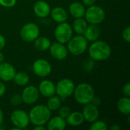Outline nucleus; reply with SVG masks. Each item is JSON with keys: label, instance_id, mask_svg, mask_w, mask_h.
Listing matches in <instances>:
<instances>
[{"label": "nucleus", "instance_id": "obj_27", "mask_svg": "<svg viewBox=\"0 0 130 130\" xmlns=\"http://www.w3.org/2000/svg\"><path fill=\"white\" fill-rule=\"evenodd\" d=\"M108 127L105 122L102 120H97L94 122L91 123V125L90 126L91 130H107Z\"/></svg>", "mask_w": 130, "mask_h": 130}, {"label": "nucleus", "instance_id": "obj_33", "mask_svg": "<svg viewBox=\"0 0 130 130\" xmlns=\"http://www.w3.org/2000/svg\"><path fill=\"white\" fill-rule=\"evenodd\" d=\"M5 45H6V39L2 34H0V51H2L5 48Z\"/></svg>", "mask_w": 130, "mask_h": 130}, {"label": "nucleus", "instance_id": "obj_37", "mask_svg": "<svg viewBox=\"0 0 130 130\" xmlns=\"http://www.w3.org/2000/svg\"><path fill=\"white\" fill-rule=\"evenodd\" d=\"M3 123H4V113L2 110L0 108V128L2 127Z\"/></svg>", "mask_w": 130, "mask_h": 130}, {"label": "nucleus", "instance_id": "obj_6", "mask_svg": "<svg viewBox=\"0 0 130 130\" xmlns=\"http://www.w3.org/2000/svg\"><path fill=\"white\" fill-rule=\"evenodd\" d=\"M75 85L74 82L68 78L60 79L56 85V94L59 96L62 101L73 94Z\"/></svg>", "mask_w": 130, "mask_h": 130}, {"label": "nucleus", "instance_id": "obj_10", "mask_svg": "<svg viewBox=\"0 0 130 130\" xmlns=\"http://www.w3.org/2000/svg\"><path fill=\"white\" fill-rule=\"evenodd\" d=\"M32 69L37 76L45 78L50 75L52 72V66L46 59H38L34 62L32 65Z\"/></svg>", "mask_w": 130, "mask_h": 130}, {"label": "nucleus", "instance_id": "obj_22", "mask_svg": "<svg viewBox=\"0 0 130 130\" xmlns=\"http://www.w3.org/2000/svg\"><path fill=\"white\" fill-rule=\"evenodd\" d=\"M117 108L118 111L125 116L130 115V98L129 97L123 96L117 102Z\"/></svg>", "mask_w": 130, "mask_h": 130}, {"label": "nucleus", "instance_id": "obj_14", "mask_svg": "<svg viewBox=\"0 0 130 130\" xmlns=\"http://www.w3.org/2000/svg\"><path fill=\"white\" fill-rule=\"evenodd\" d=\"M16 70L14 66L8 62H2L0 63V80L2 82H11L12 81Z\"/></svg>", "mask_w": 130, "mask_h": 130}, {"label": "nucleus", "instance_id": "obj_15", "mask_svg": "<svg viewBox=\"0 0 130 130\" xmlns=\"http://www.w3.org/2000/svg\"><path fill=\"white\" fill-rule=\"evenodd\" d=\"M33 10L36 16L40 18H45L50 15L51 8L47 2L44 0H38L34 3Z\"/></svg>", "mask_w": 130, "mask_h": 130}, {"label": "nucleus", "instance_id": "obj_40", "mask_svg": "<svg viewBox=\"0 0 130 130\" xmlns=\"http://www.w3.org/2000/svg\"><path fill=\"white\" fill-rule=\"evenodd\" d=\"M4 60H5V56H4V54L0 51V63L2 62H4Z\"/></svg>", "mask_w": 130, "mask_h": 130}, {"label": "nucleus", "instance_id": "obj_30", "mask_svg": "<svg viewBox=\"0 0 130 130\" xmlns=\"http://www.w3.org/2000/svg\"><path fill=\"white\" fill-rule=\"evenodd\" d=\"M17 3V0H0V5L4 8H12Z\"/></svg>", "mask_w": 130, "mask_h": 130}, {"label": "nucleus", "instance_id": "obj_24", "mask_svg": "<svg viewBox=\"0 0 130 130\" xmlns=\"http://www.w3.org/2000/svg\"><path fill=\"white\" fill-rule=\"evenodd\" d=\"M34 47L41 52L46 51L49 50L50 45H51V41L50 40L46 37H38L34 41Z\"/></svg>", "mask_w": 130, "mask_h": 130}, {"label": "nucleus", "instance_id": "obj_29", "mask_svg": "<svg viewBox=\"0 0 130 130\" xmlns=\"http://www.w3.org/2000/svg\"><path fill=\"white\" fill-rule=\"evenodd\" d=\"M10 103L11 105L13 106H19L20 104H21L22 103V99H21V94H14L10 98Z\"/></svg>", "mask_w": 130, "mask_h": 130}, {"label": "nucleus", "instance_id": "obj_23", "mask_svg": "<svg viewBox=\"0 0 130 130\" xmlns=\"http://www.w3.org/2000/svg\"><path fill=\"white\" fill-rule=\"evenodd\" d=\"M88 23L83 18H75V21H73V24L72 26L73 32H75L76 34L83 35L88 25Z\"/></svg>", "mask_w": 130, "mask_h": 130}, {"label": "nucleus", "instance_id": "obj_20", "mask_svg": "<svg viewBox=\"0 0 130 130\" xmlns=\"http://www.w3.org/2000/svg\"><path fill=\"white\" fill-rule=\"evenodd\" d=\"M85 7L82 4V2H73L69 5V11L72 17L74 18H83L85 13Z\"/></svg>", "mask_w": 130, "mask_h": 130}, {"label": "nucleus", "instance_id": "obj_8", "mask_svg": "<svg viewBox=\"0 0 130 130\" xmlns=\"http://www.w3.org/2000/svg\"><path fill=\"white\" fill-rule=\"evenodd\" d=\"M73 35V30L72 26L66 22L59 23L54 30V37L57 42L66 44L71 39Z\"/></svg>", "mask_w": 130, "mask_h": 130}, {"label": "nucleus", "instance_id": "obj_28", "mask_svg": "<svg viewBox=\"0 0 130 130\" xmlns=\"http://www.w3.org/2000/svg\"><path fill=\"white\" fill-rule=\"evenodd\" d=\"M58 110V116H59L60 117L63 118V119H66L68 117V116L70 114L71 109L67 107V106H60V107L57 110Z\"/></svg>", "mask_w": 130, "mask_h": 130}, {"label": "nucleus", "instance_id": "obj_16", "mask_svg": "<svg viewBox=\"0 0 130 130\" xmlns=\"http://www.w3.org/2000/svg\"><path fill=\"white\" fill-rule=\"evenodd\" d=\"M37 88L40 94L45 98H48L56 94V85L51 80L45 79L41 81Z\"/></svg>", "mask_w": 130, "mask_h": 130}, {"label": "nucleus", "instance_id": "obj_2", "mask_svg": "<svg viewBox=\"0 0 130 130\" xmlns=\"http://www.w3.org/2000/svg\"><path fill=\"white\" fill-rule=\"evenodd\" d=\"M30 123L34 126H45L51 117V111L44 104L33 107L28 113Z\"/></svg>", "mask_w": 130, "mask_h": 130}, {"label": "nucleus", "instance_id": "obj_32", "mask_svg": "<svg viewBox=\"0 0 130 130\" xmlns=\"http://www.w3.org/2000/svg\"><path fill=\"white\" fill-rule=\"evenodd\" d=\"M122 93H123V96L130 97V84L129 82H127L126 85H123V87L122 88Z\"/></svg>", "mask_w": 130, "mask_h": 130}, {"label": "nucleus", "instance_id": "obj_5", "mask_svg": "<svg viewBox=\"0 0 130 130\" xmlns=\"http://www.w3.org/2000/svg\"><path fill=\"white\" fill-rule=\"evenodd\" d=\"M84 17L88 24L98 25L104 21L106 18V12L101 6L94 4L88 7L85 10Z\"/></svg>", "mask_w": 130, "mask_h": 130}, {"label": "nucleus", "instance_id": "obj_13", "mask_svg": "<svg viewBox=\"0 0 130 130\" xmlns=\"http://www.w3.org/2000/svg\"><path fill=\"white\" fill-rule=\"evenodd\" d=\"M82 113L83 115L85 121L91 123L98 120L100 117V111L98 107L93 104L92 103H89L84 105Z\"/></svg>", "mask_w": 130, "mask_h": 130}, {"label": "nucleus", "instance_id": "obj_1", "mask_svg": "<svg viewBox=\"0 0 130 130\" xmlns=\"http://www.w3.org/2000/svg\"><path fill=\"white\" fill-rule=\"evenodd\" d=\"M88 52L91 59L94 61H105L108 59L112 53L110 46L105 41L97 40L91 42V44L88 46Z\"/></svg>", "mask_w": 130, "mask_h": 130}, {"label": "nucleus", "instance_id": "obj_26", "mask_svg": "<svg viewBox=\"0 0 130 130\" xmlns=\"http://www.w3.org/2000/svg\"><path fill=\"white\" fill-rule=\"evenodd\" d=\"M62 99L57 94H54L50 98H48V101L46 103V107L49 108L50 111H56L60 106L62 105Z\"/></svg>", "mask_w": 130, "mask_h": 130}, {"label": "nucleus", "instance_id": "obj_31", "mask_svg": "<svg viewBox=\"0 0 130 130\" xmlns=\"http://www.w3.org/2000/svg\"><path fill=\"white\" fill-rule=\"evenodd\" d=\"M122 37L126 43L130 42V27L128 26L126 27L122 32Z\"/></svg>", "mask_w": 130, "mask_h": 130}, {"label": "nucleus", "instance_id": "obj_21", "mask_svg": "<svg viewBox=\"0 0 130 130\" xmlns=\"http://www.w3.org/2000/svg\"><path fill=\"white\" fill-rule=\"evenodd\" d=\"M66 123L73 127H78L83 124L85 122V119L82 112L80 111H74L71 112L68 117L66 119Z\"/></svg>", "mask_w": 130, "mask_h": 130}, {"label": "nucleus", "instance_id": "obj_35", "mask_svg": "<svg viewBox=\"0 0 130 130\" xmlns=\"http://www.w3.org/2000/svg\"><path fill=\"white\" fill-rule=\"evenodd\" d=\"M82 4H83L85 6L89 7V6H91V5H94L97 0H82Z\"/></svg>", "mask_w": 130, "mask_h": 130}, {"label": "nucleus", "instance_id": "obj_4", "mask_svg": "<svg viewBox=\"0 0 130 130\" xmlns=\"http://www.w3.org/2000/svg\"><path fill=\"white\" fill-rule=\"evenodd\" d=\"M66 44L68 52L73 56H81L84 54L87 51L88 46V40L83 35L79 34L74 37L72 36Z\"/></svg>", "mask_w": 130, "mask_h": 130}, {"label": "nucleus", "instance_id": "obj_39", "mask_svg": "<svg viewBox=\"0 0 130 130\" xmlns=\"http://www.w3.org/2000/svg\"><path fill=\"white\" fill-rule=\"evenodd\" d=\"M34 130H45L46 129V127L45 126H34Z\"/></svg>", "mask_w": 130, "mask_h": 130}, {"label": "nucleus", "instance_id": "obj_7", "mask_svg": "<svg viewBox=\"0 0 130 130\" xmlns=\"http://www.w3.org/2000/svg\"><path fill=\"white\" fill-rule=\"evenodd\" d=\"M40 27L34 22H28L22 26L20 30L21 38L27 43L34 42L40 36Z\"/></svg>", "mask_w": 130, "mask_h": 130}, {"label": "nucleus", "instance_id": "obj_3", "mask_svg": "<svg viewBox=\"0 0 130 130\" xmlns=\"http://www.w3.org/2000/svg\"><path fill=\"white\" fill-rule=\"evenodd\" d=\"M72 95L78 104L85 105L92 101L95 96V93L91 85L82 82L75 86Z\"/></svg>", "mask_w": 130, "mask_h": 130}, {"label": "nucleus", "instance_id": "obj_12", "mask_svg": "<svg viewBox=\"0 0 130 130\" xmlns=\"http://www.w3.org/2000/svg\"><path fill=\"white\" fill-rule=\"evenodd\" d=\"M49 51H50V54L53 59L59 61L65 59L69 54L66 46L57 41L51 43L49 48Z\"/></svg>", "mask_w": 130, "mask_h": 130}, {"label": "nucleus", "instance_id": "obj_38", "mask_svg": "<svg viewBox=\"0 0 130 130\" xmlns=\"http://www.w3.org/2000/svg\"><path fill=\"white\" fill-rule=\"evenodd\" d=\"M111 130H121V126L118 124H113L110 128Z\"/></svg>", "mask_w": 130, "mask_h": 130}, {"label": "nucleus", "instance_id": "obj_19", "mask_svg": "<svg viewBox=\"0 0 130 130\" xmlns=\"http://www.w3.org/2000/svg\"><path fill=\"white\" fill-rule=\"evenodd\" d=\"M66 120L59 116L50 117L46 123V129L48 130H64L66 128Z\"/></svg>", "mask_w": 130, "mask_h": 130}, {"label": "nucleus", "instance_id": "obj_18", "mask_svg": "<svg viewBox=\"0 0 130 130\" xmlns=\"http://www.w3.org/2000/svg\"><path fill=\"white\" fill-rule=\"evenodd\" d=\"M83 36L88 40V42H94L99 40L101 36V29L98 24H89L88 25Z\"/></svg>", "mask_w": 130, "mask_h": 130}, {"label": "nucleus", "instance_id": "obj_9", "mask_svg": "<svg viewBox=\"0 0 130 130\" xmlns=\"http://www.w3.org/2000/svg\"><path fill=\"white\" fill-rule=\"evenodd\" d=\"M10 120L12 125L19 129H24L30 124V119L28 113L21 109L14 110L10 115Z\"/></svg>", "mask_w": 130, "mask_h": 130}, {"label": "nucleus", "instance_id": "obj_17", "mask_svg": "<svg viewBox=\"0 0 130 130\" xmlns=\"http://www.w3.org/2000/svg\"><path fill=\"white\" fill-rule=\"evenodd\" d=\"M50 14L51 15L53 21H54L56 23H58V24L66 22L69 18L68 12L64 8L61 6H56L52 8Z\"/></svg>", "mask_w": 130, "mask_h": 130}, {"label": "nucleus", "instance_id": "obj_34", "mask_svg": "<svg viewBox=\"0 0 130 130\" xmlns=\"http://www.w3.org/2000/svg\"><path fill=\"white\" fill-rule=\"evenodd\" d=\"M6 92V87L5 85L4 84V82L2 81H0V98H2V96L5 95Z\"/></svg>", "mask_w": 130, "mask_h": 130}, {"label": "nucleus", "instance_id": "obj_25", "mask_svg": "<svg viewBox=\"0 0 130 130\" xmlns=\"http://www.w3.org/2000/svg\"><path fill=\"white\" fill-rule=\"evenodd\" d=\"M12 81L18 86L24 87L29 83L30 77H29L28 74L25 72H18L15 73Z\"/></svg>", "mask_w": 130, "mask_h": 130}, {"label": "nucleus", "instance_id": "obj_11", "mask_svg": "<svg viewBox=\"0 0 130 130\" xmlns=\"http://www.w3.org/2000/svg\"><path fill=\"white\" fill-rule=\"evenodd\" d=\"M40 95V94L39 93L38 88L34 85H26L21 94L22 102L27 105H32L35 104L39 100Z\"/></svg>", "mask_w": 130, "mask_h": 130}, {"label": "nucleus", "instance_id": "obj_36", "mask_svg": "<svg viewBox=\"0 0 130 130\" xmlns=\"http://www.w3.org/2000/svg\"><path fill=\"white\" fill-rule=\"evenodd\" d=\"M91 103H92L93 104H94V105L98 107V106H100L101 104V99L94 96V98H93V100H92V101Z\"/></svg>", "mask_w": 130, "mask_h": 130}]
</instances>
